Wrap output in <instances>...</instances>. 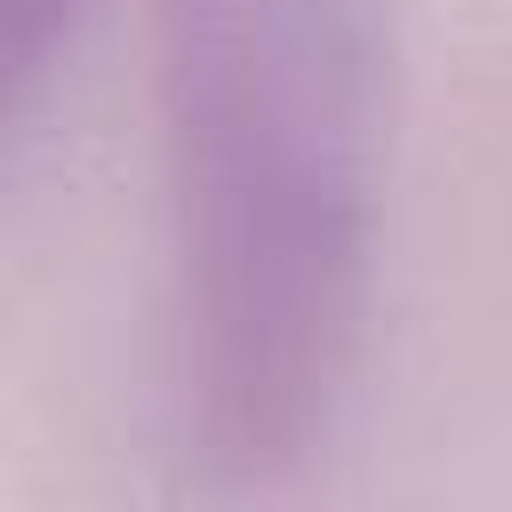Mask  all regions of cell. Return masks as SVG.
<instances>
[{
	"label": "cell",
	"mask_w": 512,
	"mask_h": 512,
	"mask_svg": "<svg viewBox=\"0 0 512 512\" xmlns=\"http://www.w3.org/2000/svg\"><path fill=\"white\" fill-rule=\"evenodd\" d=\"M184 416L216 480L296 472L360 360L384 48L368 0H160Z\"/></svg>",
	"instance_id": "obj_1"
},
{
	"label": "cell",
	"mask_w": 512,
	"mask_h": 512,
	"mask_svg": "<svg viewBox=\"0 0 512 512\" xmlns=\"http://www.w3.org/2000/svg\"><path fill=\"white\" fill-rule=\"evenodd\" d=\"M80 0H0V136L24 120V104L48 80V56L64 40Z\"/></svg>",
	"instance_id": "obj_2"
}]
</instances>
